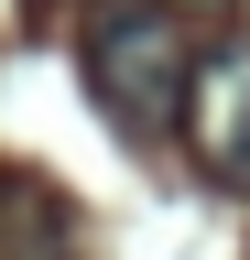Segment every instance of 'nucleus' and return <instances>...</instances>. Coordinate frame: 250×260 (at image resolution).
I'll return each instance as SVG.
<instances>
[{
	"mask_svg": "<svg viewBox=\"0 0 250 260\" xmlns=\"http://www.w3.org/2000/svg\"><path fill=\"white\" fill-rule=\"evenodd\" d=\"M185 152L207 184L250 195V32H217L185 76Z\"/></svg>",
	"mask_w": 250,
	"mask_h": 260,
	"instance_id": "f03ea898",
	"label": "nucleus"
},
{
	"mask_svg": "<svg viewBox=\"0 0 250 260\" xmlns=\"http://www.w3.org/2000/svg\"><path fill=\"white\" fill-rule=\"evenodd\" d=\"M0 260H87L76 195L44 162H0Z\"/></svg>",
	"mask_w": 250,
	"mask_h": 260,
	"instance_id": "7ed1b4c3",
	"label": "nucleus"
},
{
	"mask_svg": "<svg viewBox=\"0 0 250 260\" xmlns=\"http://www.w3.org/2000/svg\"><path fill=\"white\" fill-rule=\"evenodd\" d=\"M163 11H174V22H229L239 0H163Z\"/></svg>",
	"mask_w": 250,
	"mask_h": 260,
	"instance_id": "20e7f679",
	"label": "nucleus"
},
{
	"mask_svg": "<svg viewBox=\"0 0 250 260\" xmlns=\"http://www.w3.org/2000/svg\"><path fill=\"white\" fill-rule=\"evenodd\" d=\"M76 76H87V109L131 141H163L185 119V76H196V44L163 0H98L76 22Z\"/></svg>",
	"mask_w": 250,
	"mask_h": 260,
	"instance_id": "f257e3e1",
	"label": "nucleus"
}]
</instances>
